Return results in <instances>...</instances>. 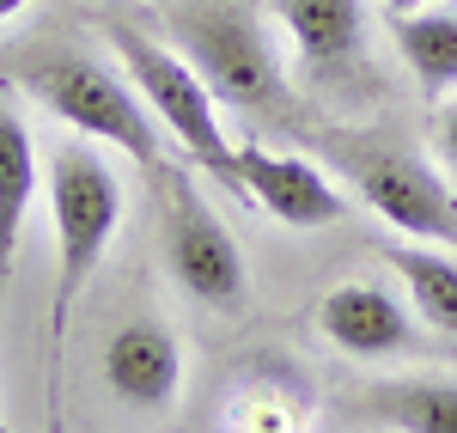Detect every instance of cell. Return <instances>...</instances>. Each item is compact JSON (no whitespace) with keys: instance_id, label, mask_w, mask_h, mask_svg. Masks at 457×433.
<instances>
[{"instance_id":"cell-9","label":"cell","mask_w":457,"mask_h":433,"mask_svg":"<svg viewBox=\"0 0 457 433\" xmlns=\"http://www.w3.org/2000/svg\"><path fill=\"white\" fill-rule=\"evenodd\" d=\"M317 329L336 354L348 361H390L415 348V324L403 312V299L378 281H342L317 299Z\"/></svg>"},{"instance_id":"cell-3","label":"cell","mask_w":457,"mask_h":433,"mask_svg":"<svg viewBox=\"0 0 457 433\" xmlns=\"http://www.w3.org/2000/svg\"><path fill=\"white\" fill-rule=\"evenodd\" d=\"M43 196H49V226H55V293H49V336L62 342L73 299L98 275L110 238L122 226V189L116 171L92 153L86 141L62 146L43 171Z\"/></svg>"},{"instance_id":"cell-13","label":"cell","mask_w":457,"mask_h":433,"mask_svg":"<svg viewBox=\"0 0 457 433\" xmlns=\"http://www.w3.org/2000/svg\"><path fill=\"white\" fill-rule=\"evenodd\" d=\"M396 49L427 98L457 86V12H396Z\"/></svg>"},{"instance_id":"cell-7","label":"cell","mask_w":457,"mask_h":433,"mask_svg":"<svg viewBox=\"0 0 457 433\" xmlns=\"http://www.w3.org/2000/svg\"><path fill=\"white\" fill-rule=\"evenodd\" d=\"M305 86L329 98H353L360 86H372L366 62V6L360 0H275Z\"/></svg>"},{"instance_id":"cell-15","label":"cell","mask_w":457,"mask_h":433,"mask_svg":"<svg viewBox=\"0 0 457 433\" xmlns=\"http://www.w3.org/2000/svg\"><path fill=\"white\" fill-rule=\"evenodd\" d=\"M439 153H445V165L457 171V104L445 110V122H439Z\"/></svg>"},{"instance_id":"cell-2","label":"cell","mask_w":457,"mask_h":433,"mask_svg":"<svg viewBox=\"0 0 457 433\" xmlns=\"http://www.w3.org/2000/svg\"><path fill=\"white\" fill-rule=\"evenodd\" d=\"M171 43L189 55V68L208 79L220 104H238L250 116L281 122V129H299V98L281 73V55L245 0H177Z\"/></svg>"},{"instance_id":"cell-12","label":"cell","mask_w":457,"mask_h":433,"mask_svg":"<svg viewBox=\"0 0 457 433\" xmlns=\"http://www.w3.org/2000/svg\"><path fill=\"white\" fill-rule=\"evenodd\" d=\"M366 415L390 433H457V385L452 379H385L366 391Z\"/></svg>"},{"instance_id":"cell-10","label":"cell","mask_w":457,"mask_h":433,"mask_svg":"<svg viewBox=\"0 0 457 433\" xmlns=\"http://www.w3.org/2000/svg\"><path fill=\"white\" fill-rule=\"evenodd\" d=\"M104 385L129 409H146V415L171 409L177 391H183V348H177L171 324L135 318V324L116 329L104 342Z\"/></svg>"},{"instance_id":"cell-5","label":"cell","mask_w":457,"mask_h":433,"mask_svg":"<svg viewBox=\"0 0 457 433\" xmlns=\"http://www.w3.org/2000/svg\"><path fill=\"white\" fill-rule=\"evenodd\" d=\"M159 238H165L171 281L195 305H208L220 318H245L250 312V262L238 251V238H232V226L213 214L183 178H171V202H165Z\"/></svg>"},{"instance_id":"cell-11","label":"cell","mask_w":457,"mask_h":433,"mask_svg":"<svg viewBox=\"0 0 457 433\" xmlns=\"http://www.w3.org/2000/svg\"><path fill=\"white\" fill-rule=\"evenodd\" d=\"M37 146L25 116L0 98V305L12 287V262H19V238H25V214L37 202Z\"/></svg>"},{"instance_id":"cell-19","label":"cell","mask_w":457,"mask_h":433,"mask_svg":"<svg viewBox=\"0 0 457 433\" xmlns=\"http://www.w3.org/2000/svg\"><path fill=\"white\" fill-rule=\"evenodd\" d=\"M0 433H6V428H0Z\"/></svg>"},{"instance_id":"cell-8","label":"cell","mask_w":457,"mask_h":433,"mask_svg":"<svg viewBox=\"0 0 457 433\" xmlns=\"http://www.w3.org/2000/svg\"><path fill=\"white\" fill-rule=\"evenodd\" d=\"M238 196L250 208L275 214L281 226H336L348 214V196L312 159L269 153V146H238Z\"/></svg>"},{"instance_id":"cell-16","label":"cell","mask_w":457,"mask_h":433,"mask_svg":"<svg viewBox=\"0 0 457 433\" xmlns=\"http://www.w3.org/2000/svg\"><path fill=\"white\" fill-rule=\"evenodd\" d=\"M43 433H68V428H62V403H55V385H49V415H43Z\"/></svg>"},{"instance_id":"cell-4","label":"cell","mask_w":457,"mask_h":433,"mask_svg":"<svg viewBox=\"0 0 457 433\" xmlns=\"http://www.w3.org/2000/svg\"><path fill=\"white\" fill-rule=\"evenodd\" d=\"M110 43H116V55H122V68L135 79V92L146 98V110L159 116V129L171 135L202 171H213V183L226 189V196H238V146L226 141V129H220V98L208 92V79L189 68V55L183 49H165L159 37H146L141 25H129V19H104ZM245 202V196H238Z\"/></svg>"},{"instance_id":"cell-14","label":"cell","mask_w":457,"mask_h":433,"mask_svg":"<svg viewBox=\"0 0 457 433\" xmlns=\"http://www.w3.org/2000/svg\"><path fill=\"white\" fill-rule=\"evenodd\" d=\"M385 262L403 275V287L415 299V318L433 324L439 336H457V256L396 245V251H385Z\"/></svg>"},{"instance_id":"cell-17","label":"cell","mask_w":457,"mask_h":433,"mask_svg":"<svg viewBox=\"0 0 457 433\" xmlns=\"http://www.w3.org/2000/svg\"><path fill=\"white\" fill-rule=\"evenodd\" d=\"M25 6H31V0H0V25H6V19H19Z\"/></svg>"},{"instance_id":"cell-1","label":"cell","mask_w":457,"mask_h":433,"mask_svg":"<svg viewBox=\"0 0 457 433\" xmlns=\"http://www.w3.org/2000/svg\"><path fill=\"white\" fill-rule=\"evenodd\" d=\"M0 68H6V79L25 98H37L49 116H62L68 129H79L86 141H104L116 153H129L141 171H159V153H165L159 146V116L146 110L135 79L104 68L98 55H79V49H19Z\"/></svg>"},{"instance_id":"cell-6","label":"cell","mask_w":457,"mask_h":433,"mask_svg":"<svg viewBox=\"0 0 457 433\" xmlns=\"http://www.w3.org/2000/svg\"><path fill=\"white\" fill-rule=\"evenodd\" d=\"M348 171L360 202L378 220H390L396 232L427 238V245H457V202L439 183V171H427L421 159L390 153V146H366V153H348Z\"/></svg>"},{"instance_id":"cell-18","label":"cell","mask_w":457,"mask_h":433,"mask_svg":"<svg viewBox=\"0 0 457 433\" xmlns=\"http://www.w3.org/2000/svg\"><path fill=\"white\" fill-rule=\"evenodd\" d=\"M390 12H421V6H433V0H385Z\"/></svg>"}]
</instances>
